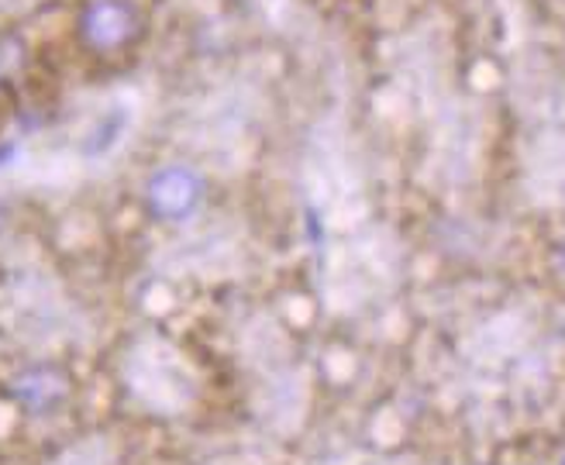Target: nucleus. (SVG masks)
<instances>
[{
	"label": "nucleus",
	"mask_w": 565,
	"mask_h": 465,
	"mask_svg": "<svg viewBox=\"0 0 565 465\" xmlns=\"http://www.w3.org/2000/svg\"><path fill=\"white\" fill-rule=\"evenodd\" d=\"M0 80H4V70H0Z\"/></svg>",
	"instance_id": "4"
},
{
	"label": "nucleus",
	"mask_w": 565,
	"mask_h": 465,
	"mask_svg": "<svg viewBox=\"0 0 565 465\" xmlns=\"http://www.w3.org/2000/svg\"><path fill=\"white\" fill-rule=\"evenodd\" d=\"M204 197V183L186 166H166L146 187L149 211L162 221H183L196 211V203Z\"/></svg>",
	"instance_id": "2"
},
{
	"label": "nucleus",
	"mask_w": 565,
	"mask_h": 465,
	"mask_svg": "<svg viewBox=\"0 0 565 465\" xmlns=\"http://www.w3.org/2000/svg\"><path fill=\"white\" fill-rule=\"evenodd\" d=\"M66 393V383L60 380L55 372H49V369H42V372H28L24 380H21V390H18V397L28 403V406H49V403H55Z\"/></svg>",
	"instance_id": "3"
},
{
	"label": "nucleus",
	"mask_w": 565,
	"mask_h": 465,
	"mask_svg": "<svg viewBox=\"0 0 565 465\" xmlns=\"http://www.w3.org/2000/svg\"><path fill=\"white\" fill-rule=\"evenodd\" d=\"M73 35L94 60H121L146 35V14L138 0H83L73 18Z\"/></svg>",
	"instance_id": "1"
}]
</instances>
